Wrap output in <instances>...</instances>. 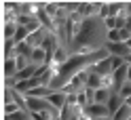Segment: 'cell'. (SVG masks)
Instances as JSON below:
<instances>
[{
  "mask_svg": "<svg viewBox=\"0 0 131 120\" xmlns=\"http://www.w3.org/2000/svg\"><path fill=\"white\" fill-rule=\"evenodd\" d=\"M104 49L108 51L110 57H123V59H127L129 53H131V49H129L125 42H106Z\"/></svg>",
  "mask_w": 131,
  "mask_h": 120,
  "instance_id": "6da1fadb",
  "label": "cell"
},
{
  "mask_svg": "<svg viewBox=\"0 0 131 120\" xmlns=\"http://www.w3.org/2000/svg\"><path fill=\"white\" fill-rule=\"evenodd\" d=\"M89 70H91L93 74L108 76V74H112V59H110V57H104V59H100V61L91 63V65H89Z\"/></svg>",
  "mask_w": 131,
  "mask_h": 120,
  "instance_id": "7a4b0ae2",
  "label": "cell"
},
{
  "mask_svg": "<svg viewBox=\"0 0 131 120\" xmlns=\"http://www.w3.org/2000/svg\"><path fill=\"white\" fill-rule=\"evenodd\" d=\"M26 105H28V112H47V110H53L51 108V103H49L47 99H38V97H28L26 101Z\"/></svg>",
  "mask_w": 131,
  "mask_h": 120,
  "instance_id": "3957f363",
  "label": "cell"
},
{
  "mask_svg": "<svg viewBox=\"0 0 131 120\" xmlns=\"http://www.w3.org/2000/svg\"><path fill=\"white\" fill-rule=\"evenodd\" d=\"M85 114L89 118H108L110 116V112L106 105H102V103H93V105H87L85 108ZM112 118V116H110Z\"/></svg>",
  "mask_w": 131,
  "mask_h": 120,
  "instance_id": "277c9868",
  "label": "cell"
},
{
  "mask_svg": "<svg viewBox=\"0 0 131 120\" xmlns=\"http://www.w3.org/2000/svg\"><path fill=\"white\" fill-rule=\"evenodd\" d=\"M47 36H49V30H38V32H34V34H30V38H28V44L32 46V49H40V46L45 44V40H47Z\"/></svg>",
  "mask_w": 131,
  "mask_h": 120,
  "instance_id": "5b68a950",
  "label": "cell"
},
{
  "mask_svg": "<svg viewBox=\"0 0 131 120\" xmlns=\"http://www.w3.org/2000/svg\"><path fill=\"white\" fill-rule=\"evenodd\" d=\"M47 101L51 103V108H55V110H61V108H66L68 95H66V93H61V91H53V93L47 97Z\"/></svg>",
  "mask_w": 131,
  "mask_h": 120,
  "instance_id": "8992f818",
  "label": "cell"
},
{
  "mask_svg": "<svg viewBox=\"0 0 131 120\" xmlns=\"http://www.w3.org/2000/svg\"><path fill=\"white\" fill-rule=\"evenodd\" d=\"M123 103H125V99L121 97L118 93H112L110 95V99H108V103H106V108H108V112H110V116H114L116 112L123 108Z\"/></svg>",
  "mask_w": 131,
  "mask_h": 120,
  "instance_id": "52a82bcc",
  "label": "cell"
},
{
  "mask_svg": "<svg viewBox=\"0 0 131 120\" xmlns=\"http://www.w3.org/2000/svg\"><path fill=\"white\" fill-rule=\"evenodd\" d=\"M17 72H19V68H17V61H15V57L4 59V63H2V76H4V78L17 76Z\"/></svg>",
  "mask_w": 131,
  "mask_h": 120,
  "instance_id": "ba28073f",
  "label": "cell"
},
{
  "mask_svg": "<svg viewBox=\"0 0 131 120\" xmlns=\"http://www.w3.org/2000/svg\"><path fill=\"white\" fill-rule=\"evenodd\" d=\"M36 72H38V68L34 65V63H30L28 68H23L21 72H17V82H23V80H32V78H36Z\"/></svg>",
  "mask_w": 131,
  "mask_h": 120,
  "instance_id": "9c48e42d",
  "label": "cell"
},
{
  "mask_svg": "<svg viewBox=\"0 0 131 120\" xmlns=\"http://www.w3.org/2000/svg\"><path fill=\"white\" fill-rule=\"evenodd\" d=\"M87 89H93V91L102 89V76L100 74H93L91 70H89V78H87Z\"/></svg>",
  "mask_w": 131,
  "mask_h": 120,
  "instance_id": "30bf717a",
  "label": "cell"
},
{
  "mask_svg": "<svg viewBox=\"0 0 131 120\" xmlns=\"http://www.w3.org/2000/svg\"><path fill=\"white\" fill-rule=\"evenodd\" d=\"M61 11V2H45V13L49 15L51 19H55Z\"/></svg>",
  "mask_w": 131,
  "mask_h": 120,
  "instance_id": "8fae6325",
  "label": "cell"
},
{
  "mask_svg": "<svg viewBox=\"0 0 131 120\" xmlns=\"http://www.w3.org/2000/svg\"><path fill=\"white\" fill-rule=\"evenodd\" d=\"M110 95H112V91H108V89H97V91H95V103L106 105L108 99H110Z\"/></svg>",
  "mask_w": 131,
  "mask_h": 120,
  "instance_id": "7c38bea8",
  "label": "cell"
},
{
  "mask_svg": "<svg viewBox=\"0 0 131 120\" xmlns=\"http://www.w3.org/2000/svg\"><path fill=\"white\" fill-rule=\"evenodd\" d=\"M2 34H4V40H13L15 34H17V23H4Z\"/></svg>",
  "mask_w": 131,
  "mask_h": 120,
  "instance_id": "4fadbf2b",
  "label": "cell"
},
{
  "mask_svg": "<svg viewBox=\"0 0 131 120\" xmlns=\"http://www.w3.org/2000/svg\"><path fill=\"white\" fill-rule=\"evenodd\" d=\"M129 118H131V108L125 105V103H123V108L112 116V120H129Z\"/></svg>",
  "mask_w": 131,
  "mask_h": 120,
  "instance_id": "5bb4252c",
  "label": "cell"
},
{
  "mask_svg": "<svg viewBox=\"0 0 131 120\" xmlns=\"http://www.w3.org/2000/svg\"><path fill=\"white\" fill-rule=\"evenodd\" d=\"M21 108L17 105V103H9V105H2V112H4V116H11V114H17Z\"/></svg>",
  "mask_w": 131,
  "mask_h": 120,
  "instance_id": "9a60e30c",
  "label": "cell"
},
{
  "mask_svg": "<svg viewBox=\"0 0 131 120\" xmlns=\"http://www.w3.org/2000/svg\"><path fill=\"white\" fill-rule=\"evenodd\" d=\"M118 95H121L123 99H129V97H131V82H129V80H127V82H125V84L121 86V91H118Z\"/></svg>",
  "mask_w": 131,
  "mask_h": 120,
  "instance_id": "2e32d148",
  "label": "cell"
},
{
  "mask_svg": "<svg viewBox=\"0 0 131 120\" xmlns=\"http://www.w3.org/2000/svg\"><path fill=\"white\" fill-rule=\"evenodd\" d=\"M129 38H131V32H129L127 28H123V30H121V40H123V42H127Z\"/></svg>",
  "mask_w": 131,
  "mask_h": 120,
  "instance_id": "e0dca14e",
  "label": "cell"
},
{
  "mask_svg": "<svg viewBox=\"0 0 131 120\" xmlns=\"http://www.w3.org/2000/svg\"><path fill=\"white\" fill-rule=\"evenodd\" d=\"M125 28L131 32V15H129V17H127V23H125Z\"/></svg>",
  "mask_w": 131,
  "mask_h": 120,
  "instance_id": "ac0fdd59",
  "label": "cell"
},
{
  "mask_svg": "<svg viewBox=\"0 0 131 120\" xmlns=\"http://www.w3.org/2000/svg\"><path fill=\"white\" fill-rule=\"evenodd\" d=\"M78 120H93V118H89V116L85 114V112H83V116H78Z\"/></svg>",
  "mask_w": 131,
  "mask_h": 120,
  "instance_id": "d6986e66",
  "label": "cell"
},
{
  "mask_svg": "<svg viewBox=\"0 0 131 120\" xmlns=\"http://www.w3.org/2000/svg\"><path fill=\"white\" fill-rule=\"evenodd\" d=\"M127 80L131 82V65H129V70H127Z\"/></svg>",
  "mask_w": 131,
  "mask_h": 120,
  "instance_id": "ffe728a7",
  "label": "cell"
},
{
  "mask_svg": "<svg viewBox=\"0 0 131 120\" xmlns=\"http://www.w3.org/2000/svg\"><path fill=\"white\" fill-rule=\"evenodd\" d=\"M125 105H129V108H131V97H129V99H125Z\"/></svg>",
  "mask_w": 131,
  "mask_h": 120,
  "instance_id": "44dd1931",
  "label": "cell"
},
{
  "mask_svg": "<svg viewBox=\"0 0 131 120\" xmlns=\"http://www.w3.org/2000/svg\"><path fill=\"white\" fill-rule=\"evenodd\" d=\"M125 61H127V63H129V65H131V53H129V57H127Z\"/></svg>",
  "mask_w": 131,
  "mask_h": 120,
  "instance_id": "7402d4cb",
  "label": "cell"
},
{
  "mask_svg": "<svg viewBox=\"0 0 131 120\" xmlns=\"http://www.w3.org/2000/svg\"><path fill=\"white\" fill-rule=\"evenodd\" d=\"M125 44H127V46H129V49H131V38H129V40H127V42H125Z\"/></svg>",
  "mask_w": 131,
  "mask_h": 120,
  "instance_id": "603a6c76",
  "label": "cell"
}]
</instances>
